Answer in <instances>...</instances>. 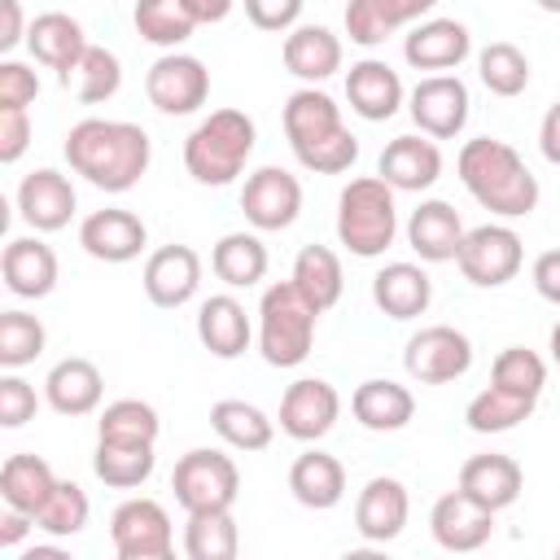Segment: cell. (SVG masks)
<instances>
[{
    "instance_id": "40",
    "label": "cell",
    "mask_w": 560,
    "mask_h": 560,
    "mask_svg": "<svg viewBox=\"0 0 560 560\" xmlns=\"http://www.w3.org/2000/svg\"><path fill=\"white\" fill-rule=\"evenodd\" d=\"M118 83H122V66H118V57H114L109 48H101V44H88V52L79 57V66H74L70 74H61V88H70L83 105L109 101V96L118 92Z\"/></svg>"
},
{
    "instance_id": "62",
    "label": "cell",
    "mask_w": 560,
    "mask_h": 560,
    "mask_svg": "<svg viewBox=\"0 0 560 560\" xmlns=\"http://www.w3.org/2000/svg\"><path fill=\"white\" fill-rule=\"evenodd\" d=\"M556 556H560V547H556Z\"/></svg>"
},
{
    "instance_id": "41",
    "label": "cell",
    "mask_w": 560,
    "mask_h": 560,
    "mask_svg": "<svg viewBox=\"0 0 560 560\" xmlns=\"http://www.w3.org/2000/svg\"><path fill=\"white\" fill-rule=\"evenodd\" d=\"M477 74L494 96H521L529 88V57L512 39H494L477 52Z\"/></svg>"
},
{
    "instance_id": "26",
    "label": "cell",
    "mask_w": 560,
    "mask_h": 560,
    "mask_svg": "<svg viewBox=\"0 0 560 560\" xmlns=\"http://www.w3.org/2000/svg\"><path fill=\"white\" fill-rule=\"evenodd\" d=\"M26 44H31L35 61L52 66L57 74H70V70L79 66V57L88 52V35H83L79 18L61 13V9L39 13V18L26 26Z\"/></svg>"
},
{
    "instance_id": "51",
    "label": "cell",
    "mask_w": 560,
    "mask_h": 560,
    "mask_svg": "<svg viewBox=\"0 0 560 560\" xmlns=\"http://www.w3.org/2000/svg\"><path fill=\"white\" fill-rule=\"evenodd\" d=\"M31 144V118L22 105H0V162H18Z\"/></svg>"
},
{
    "instance_id": "30",
    "label": "cell",
    "mask_w": 560,
    "mask_h": 560,
    "mask_svg": "<svg viewBox=\"0 0 560 560\" xmlns=\"http://www.w3.org/2000/svg\"><path fill=\"white\" fill-rule=\"evenodd\" d=\"M350 411H354V420H359L363 429H372V433H394V429H402V424L416 416V398H411L407 385L376 376V381H363V385L354 389Z\"/></svg>"
},
{
    "instance_id": "29",
    "label": "cell",
    "mask_w": 560,
    "mask_h": 560,
    "mask_svg": "<svg viewBox=\"0 0 560 560\" xmlns=\"http://www.w3.org/2000/svg\"><path fill=\"white\" fill-rule=\"evenodd\" d=\"M197 337H201V346L214 359L245 354V346H249V315H245V306L236 298H228V293L206 298L201 311H197Z\"/></svg>"
},
{
    "instance_id": "47",
    "label": "cell",
    "mask_w": 560,
    "mask_h": 560,
    "mask_svg": "<svg viewBox=\"0 0 560 560\" xmlns=\"http://www.w3.org/2000/svg\"><path fill=\"white\" fill-rule=\"evenodd\" d=\"M44 324L26 311H0V363L22 368L44 350Z\"/></svg>"
},
{
    "instance_id": "5",
    "label": "cell",
    "mask_w": 560,
    "mask_h": 560,
    "mask_svg": "<svg viewBox=\"0 0 560 560\" xmlns=\"http://www.w3.org/2000/svg\"><path fill=\"white\" fill-rule=\"evenodd\" d=\"M258 315H262V324H258V350H262V359L271 368H298L311 354L319 311L302 298V289L293 280H280V284H271L262 293Z\"/></svg>"
},
{
    "instance_id": "24",
    "label": "cell",
    "mask_w": 560,
    "mask_h": 560,
    "mask_svg": "<svg viewBox=\"0 0 560 560\" xmlns=\"http://www.w3.org/2000/svg\"><path fill=\"white\" fill-rule=\"evenodd\" d=\"M407 241L411 249L424 258V262H451L459 254V241H464V223H459V210L442 197L433 201H420L411 210V223H407Z\"/></svg>"
},
{
    "instance_id": "59",
    "label": "cell",
    "mask_w": 560,
    "mask_h": 560,
    "mask_svg": "<svg viewBox=\"0 0 560 560\" xmlns=\"http://www.w3.org/2000/svg\"><path fill=\"white\" fill-rule=\"evenodd\" d=\"M398 4H402V13H407V22H416V18H420V13H429V9L438 4V0H398Z\"/></svg>"
},
{
    "instance_id": "15",
    "label": "cell",
    "mask_w": 560,
    "mask_h": 560,
    "mask_svg": "<svg viewBox=\"0 0 560 560\" xmlns=\"http://www.w3.org/2000/svg\"><path fill=\"white\" fill-rule=\"evenodd\" d=\"M381 179L398 192H420L429 188L438 175H442V153L438 144L420 131V136H394L385 149H381V162H376Z\"/></svg>"
},
{
    "instance_id": "54",
    "label": "cell",
    "mask_w": 560,
    "mask_h": 560,
    "mask_svg": "<svg viewBox=\"0 0 560 560\" xmlns=\"http://www.w3.org/2000/svg\"><path fill=\"white\" fill-rule=\"evenodd\" d=\"M22 35V0H0V52H9Z\"/></svg>"
},
{
    "instance_id": "13",
    "label": "cell",
    "mask_w": 560,
    "mask_h": 560,
    "mask_svg": "<svg viewBox=\"0 0 560 560\" xmlns=\"http://www.w3.org/2000/svg\"><path fill=\"white\" fill-rule=\"evenodd\" d=\"M337 416H341V394L319 376L293 381L284 389V398H280V429L289 438H298V442L324 438L337 424Z\"/></svg>"
},
{
    "instance_id": "48",
    "label": "cell",
    "mask_w": 560,
    "mask_h": 560,
    "mask_svg": "<svg viewBox=\"0 0 560 560\" xmlns=\"http://www.w3.org/2000/svg\"><path fill=\"white\" fill-rule=\"evenodd\" d=\"M293 153H298V162H302L306 171H319V175H337V171H346V166L359 158V140H354V131L337 127L332 136H324V140H311V144H302V149H293Z\"/></svg>"
},
{
    "instance_id": "36",
    "label": "cell",
    "mask_w": 560,
    "mask_h": 560,
    "mask_svg": "<svg viewBox=\"0 0 560 560\" xmlns=\"http://www.w3.org/2000/svg\"><path fill=\"white\" fill-rule=\"evenodd\" d=\"M236 547H241V534H236L232 508L188 512V529H184L188 560H236Z\"/></svg>"
},
{
    "instance_id": "22",
    "label": "cell",
    "mask_w": 560,
    "mask_h": 560,
    "mask_svg": "<svg viewBox=\"0 0 560 560\" xmlns=\"http://www.w3.org/2000/svg\"><path fill=\"white\" fill-rule=\"evenodd\" d=\"M468 48H472V39H468V26H464V22H455V18H429V22H420V26L407 35L402 57H407L416 70L442 74V70L459 66V61L468 57Z\"/></svg>"
},
{
    "instance_id": "25",
    "label": "cell",
    "mask_w": 560,
    "mask_h": 560,
    "mask_svg": "<svg viewBox=\"0 0 560 560\" xmlns=\"http://www.w3.org/2000/svg\"><path fill=\"white\" fill-rule=\"evenodd\" d=\"M0 271L18 298H44L57 284V254L39 236H13L0 254Z\"/></svg>"
},
{
    "instance_id": "49",
    "label": "cell",
    "mask_w": 560,
    "mask_h": 560,
    "mask_svg": "<svg viewBox=\"0 0 560 560\" xmlns=\"http://www.w3.org/2000/svg\"><path fill=\"white\" fill-rule=\"evenodd\" d=\"M35 389L22 381V376H4L0 381V424L4 429H18L26 420H35Z\"/></svg>"
},
{
    "instance_id": "27",
    "label": "cell",
    "mask_w": 560,
    "mask_h": 560,
    "mask_svg": "<svg viewBox=\"0 0 560 560\" xmlns=\"http://www.w3.org/2000/svg\"><path fill=\"white\" fill-rule=\"evenodd\" d=\"M289 490L302 508H315V512H328L341 503L346 494V468L337 455L328 451H302L289 468Z\"/></svg>"
},
{
    "instance_id": "32",
    "label": "cell",
    "mask_w": 560,
    "mask_h": 560,
    "mask_svg": "<svg viewBox=\"0 0 560 560\" xmlns=\"http://www.w3.org/2000/svg\"><path fill=\"white\" fill-rule=\"evenodd\" d=\"M284 66L289 74L319 83L332 70H341V39L328 26H298L293 35H284Z\"/></svg>"
},
{
    "instance_id": "34",
    "label": "cell",
    "mask_w": 560,
    "mask_h": 560,
    "mask_svg": "<svg viewBox=\"0 0 560 560\" xmlns=\"http://www.w3.org/2000/svg\"><path fill=\"white\" fill-rule=\"evenodd\" d=\"M293 284L324 315L341 298V258L328 245H302L298 258H293Z\"/></svg>"
},
{
    "instance_id": "39",
    "label": "cell",
    "mask_w": 560,
    "mask_h": 560,
    "mask_svg": "<svg viewBox=\"0 0 560 560\" xmlns=\"http://www.w3.org/2000/svg\"><path fill=\"white\" fill-rule=\"evenodd\" d=\"M534 407H538V398H525V394H512V389L486 385V389L468 402L464 420H468V429H472V433H508V429H516L521 420H529V416H534Z\"/></svg>"
},
{
    "instance_id": "2",
    "label": "cell",
    "mask_w": 560,
    "mask_h": 560,
    "mask_svg": "<svg viewBox=\"0 0 560 560\" xmlns=\"http://www.w3.org/2000/svg\"><path fill=\"white\" fill-rule=\"evenodd\" d=\"M459 179L464 188L494 214H529L538 206V175L521 162V153L508 140L477 136L459 149Z\"/></svg>"
},
{
    "instance_id": "11",
    "label": "cell",
    "mask_w": 560,
    "mask_h": 560,
    "mask_svg": "<svg viewBox=\"0 0 560 560\" xmlns=\"http://www.w3.org/2000/svg\"><path fill=\"white\" fill-rule=\"evenodd\" d=\"M241 210L258 232H280L302 210V184L284 166H258L241 188Z\"/></svg>"
},
{
    "instance_id": "23",
    "label": "cell",
    "mask_w": 560,
    "mask_h": 560,
    "mask_svg": "<svg viewBox=\"0 0 560 560\" xmlns=\"http://www.w3.org/2000/svg\"><path fill=\"white\" fill-rule=\"evenodd\" d=\"M372 302L389 315V319H416L429 311L433 302V280L424 267L416 262H385L372 276Z\"/></svg>"
},
{
    "instance_id": "4",
    "label": "cell",
    "mask_w": 560,
    "mask_h": 560,
    "mask_svg": "<svg viewBox=\"0 0 560 560\" xmlns=\"http://www.w3.org/2000/svg\"><path fill=\"white\" fill-rule=\"evenodd\" d=\"M394 232H398L394 188L381 175L350 179L337 197V241L359 258H376L394 245Z\"/></svg>"
},
{
    "instance_id": "14",
    "label": "cell",
    "mask_w": 560,
    "mask_h": 560,
    "mask_svg": "<svg viewBox=\"0 0 560 560\" xmlns=\"http://www.w3.org/2000/svg\"><path fill=\"white\" fill-rule=\"evenodd\" d=\"M140 280L153 306H184L201 284V258L192 245H162L149 254Z\"/></svg>"
},
{
    "instance_id": "56",
    "label": "cell",
    "mask_w": 560,
    "mask_h": 560,
    "mask_svg": "<svg viewBox=\"0 0 560 560\" xmlns=\"http://www.w3.org/2000/svg\"><path fill=\"white\" fill-rule=\"evenodd\" d=\"M31 521H35L31 512H18V508L4 503V512H0V547H13V542L31 529Z\"/></svg>"
},
{
    "instance_id": "57",
    "label": "cell",
    "mask_w": 560,
    "mask_h": 560,
    "mask_svg": "<svg viewBox=\"0 0 560 560\" xmlns=\"http://www.w3.org/2000/svg\"><path fill=\"white\" fill-rule=\"evenodd\" d=\"M184 4H188V13L197 18V26H201V22H223L228 9H232V0H184Z\"/></svg>"
},
{
    "instance_id": "43",
    "label": "cell",
    "mask_w": 560,
    "mask_h": 560,
    "mask_svg": "<svg viewBox=\"0 0 560 560\" xmlns=\"http://www.w3.org/2000/svg\"><path fill=\"white\" fill-rule=\"evenodd\" d=\"M101 442H158V411L144 398H118L96 420Z\"/></svg>"
},
{
    "instance_id": "52",
    "label": "cell",
    "mask_w": 560,
    "mask_h": 560,
    "mask_svg": "<svg viewBox=\"0 0 560 560\" xmlns=\"http://www.w3.org/2000/svg\"><path fill=\"white\" fill-rule=\"evenodd\" d=\"M302 13V0H245V18L258 31H284Z\"/></svg>"
},
{
    "instance_id": "17",
    "label": "cell",
    "mask_w": 560,
    "mask_h": 560,
    "mask_svg": "<svg viewBox=\"0 0 560 560\" xmlns=\"http://www.w3.org/2000/svg\"><path fill=\"white\" fill-rule=\"evenodd\" d=\"M149 241V228L131 210H92L79 228V245L101 262H131Z\"/></svg>"
},
{
    "instance_id": "61",
    "label": "cell",
    "mask_w": 560,
    "mask_h": 560,
    "mask_svg": "<svg viewBox=\"0 0 560 560\" xmlns=\"http://www.w3.org/2000/svg\"><path fill=\"white\" fill-rule=\"evenodd\" d=\"M538 9H547V13H560V0H538Z\"/></svg>"
},
{
    "instance_id": "9",
    "label": "cell",
    "mask_w": 560,
    "mask_h": 560,
    "mask_svg": "<svg viewBox=\"0 0 560 560\" xmlns=\"http://www.w3.org/2000/svg\"><path fill=\"white\" fill-rule=\"evenodd\" d=\"M118 560H166L171 556V516L158 499H127L109 516Z\"/></svg>"
},
{
    "instance_id": "12",
    "label": "cell",
    "mask_w": 560,
    "mask_h": 560,
    "mask_svg": "<svg viewBox=\"0 0 560 560\" xmlns=\"http://www.w3.org/2000/svg\"><path fill=\"white\" fill-rule=\"evenodd\" d=\"M411 118L433 140L459 136L464 122H468V88H464V79H455L446 70L442 74H424L411 88Z\"/></svg>"
},
{
    "instance_id": "33",
    "label": "cell",
    "mask_w": 560,
    "mask_h": 560,
    "mask_svg": "<svg viewBox=\"0 0 560 560\" xmlns=\"http://www.w3.org/2000/svg\"><path fill=\"white\" fill-rule=\"evenodd\" d=\"M341 122V105L328 96V92H315V88H298L289 101H284V136L293 149L311 144V140H324L332 136Z\"/></svg>"
},
{
    "instance_id": "19",
    "label": "cell",
    "mask_w": 560,
    "mask_h": 560,
    "mask_svg": "<svg viewBox=\"0 0 560 560\" xmlns=\"http://www.w3.org/2000/svg\"><path fill=\"white\" fill-rule=\"evenodd\" d=\"M429 525H433V538L446 551H477L490 538V529H494V512L472 503L464 490H451V494H442L433 503Z\"/></svg>"
},
{
    "instance_id": "35",
    "label": "cell",
    "mask_w": 560,
    "mask_h": 560,
    "mask_svg": "<svg viewBox=\"0 0 560 560\" xmlns=\"http://www.w3.org/2000/svg\"><path fill=\"white\" fill-rule=\"evenodd\" d=\"M210 424H214V433H219L228 446H236V451H267L271 438H276L267 411L254 407V402H245V398H223V402H214V407H210Z\"/></svg>"
},
{
    "instance_id": "50",
    "label": "cell",
    "mask_w": 560,
    "mask_h": 560,
    "mask_svg": "<svg viewBox=\"0 0 560 560\" xmlns=\"http://www.w3.org/2000/svg\"><path fill=\"white\" fill-rule=\"evenodd\" d=\"M39 96V79L22 61H0V105H31Z\"/></svg>"
},
{
    "instance_id": "16",
    "label": "cell",
    "mask_w": 560,
    "mask_h": 560,
    "mask_svg": "<svg viewBox=\"0 0 560 560\" xmlns=\"http://www.w3.org/2000/svg\"><path fill=\"white\" fill-rule=\"evenodd\" d=\"M407 486L398 477H372L359 499H354V529L368 538V542H389L402 534L407 525Z\"/></svg>"
},
{
    "instance_id": "45",
    "label": "cell",
    "mask_w": 560,
    "mask_h": 560,
    "mask_svg": "<svg viewBox=\"0 0 560 560\" xmlns=\"http://www.w3.org/2000/svg\"><path fill=\"white\" fill-rule=\"evenodd\" d=\"M402 22H407V13L398 0H350L346 4V31L354 44H368V48L385 44V35L398 31Z\"/></svg>"
},
{
    "instance_id": "60",
    "label": "cell",
    "mask_w": 560,
    "mask_h": 560,
    "mask_svg": "<svg viewBox=\"0 0 560 560\" xmlns=\"http://www.w3.org/2000/svg\"><path fill=\"white\" fill-rule=\"evenodd\" d=\"M547 346H551V359L560 363V319H556V328H551V341H547Z\"/></svg>"
},
{
    "instance_id": "44",
    "label": "cell",
    "mask_w": 560,
    "mask_h": 560,
    "mask_svg": "<svg viewBox=\"0 0 560 560\" xmlns=\"http://www.w3.org/2000/svg\"><path fill=\"white\" fill-rule=\"evenodd\" d=\"M490 385L512 389V394H525V398H538L542 385H547V363L534 350H525V346H508V350L494 354Z\"/></svg>"
},
{
    "instance_id": "46",
    "label": "cell",
    "mask_w": 560,
    "mask_h": 560,
    "mask_svg": "<svg viewBox=\"0 0 560 560\" xmlns=\"http://www.w3.org/2000/svg\"><path fill=\"white\" fill-rule=\"evenodd\" d=\"M35 525H39L44 534H57V538L79 534V529L88 525V494H83V486L57 481L52 494H48V503L35 512Z\"/></svg>"
},
{
    "instance_id": "38",
    "label": "cell",
    "mask_w": 560,
    "mask_h": 560,
    "mask_svg": "<svg viewBox=\"0 0 560 560\" xmlns=\"http://www.w3.org/2000/svg\"><path fill=\"white\" fill-rule=\"evenodd\" d=\"M92 468L105 486L131 490V486L149 481V472H153V442H101L96 438Z\"/></svg>"
},
{
    "instance_id": "42",
    "label": "cell",
    "mask_w": 560,
    "mask_h": 560,
    "mask_svg": "<svg viewBox=\"0 0 560 560\" xmlns=\"http://www.w3.org/2000/svg\"><path fill=\"white\" fill-rule=\"evenodd\" d=\"M131 18H136V31L162 48H175L197 31V18L188 13L184 0H136Z\"/></svg>"
},
{
    "instance_id": "3",
    "label": "cell",
    "mask_w": 560,
    "mask_h": 560,
    "mask_svg": "<svg viewBox=\"0 0 560 560\" xmlns=\"http://www.w3.org/2000/svg\"><path fill=\"white\" fill-rule=\"evenodd\" d=\"M254 118L245 109H214L184 140V166L197 184H232L254 153Z\"/></svg>"
},
{
    "instance_id": "28",
    "label": "cell",
    "mask_w": 560,
    "mask_h": 560,
    "mask_svg": "<svg viewBox=\"0 0 560 560\" xmlns=\"http://www.w3.org/2000/svg\"><path fill=\"white\" fill-rule=\"evenodd\" d=\"M44 385H48L52 411H61V416H88V411H96V402H101V394H105L101 368H96L92 359H83V354L61 359V363L48 372Z\"/></svg>"
},
{
    "instance_id": "21",
    "label": "cell",
    "mask_w": 560,
    "mask_h": 560,
    "mask_svg": "<svg viewBox=\"0 0 560 560\" xmlns=\"http://www.w3.org/2000/svg\"><path fill=\"white\" fill-rule=\"evenodd\" d=\"M18 210H22V219H26L35 232H57V228H66L70 214H74V188H70V179H66L61 171L39 166V171H31V175L22 179V188H18Z\"/></svg>"
},
{
    "instance_id": "37",
    "label": "cell",
    "mask_w": 560,
    "mask_h": 560,
    "mask_svg": "<svg viewBox=\"0 0 560 560\" xmlns=\"http://www.w3.org/2000/svg\"><path fill=\"white\" fill-rule=\"evenodd\" d=\"M210 267H214V276H219L223 284L249 289V284H258L262 271H267V245H262L254 232H228V236L214 245Z\"/></svg>"
},
{
    "instance_id": "31",
    "label": "cell",
    "mask_w": 560,
    "mask_h": 560,
    "mask_svg": "<svg viewBox=\"0 0 560 560\" xmlns=\"http://www.w3.org/2000/svg\"><path fill=\"white\" fill-rule=\"evenodd\" d=\"M52 486H57V477H52L48 459H39V455H31V451L9 455L4 468H0V499H4L9 508H18V512H31V516L48 503Z\"/></svg>"
},
{
    "instance_id": "20",
    "label": "cell",
    "mask_w": 560,
    "mask_h": 560,
    "mask_svg": "<svg viewBox=\"0 0 560 560\" xmlns=\"http://www.w3.org/2000/svg\"><path fill=\"white\" fill-rule=\"evenodd\" d=\"M346 96H350V109L368 122H385L398 114L402 105V79L398 70H389V61H376V57H363L350 66L346 74Z\"/></svg>"
},
{
    "instance_id": "6",
    "label": "cell",
    "mask_w": 560,
    "mask_h": 560,
    "mask_svg": "<svg viewBox=\"0 0 560 560\" xmlns=\"http://www.w3.org/2000/svg\"><path fill=\"white\" fill-rule=\"evenodd\" d=\"M171 490L179 499L184 512H201V508H232L236 490H241V472L236 459L210 446H197L188 455H179L175 472H171Z\"/></svg>"
},
{
    "instance_id": "18",
    "label": "cell",
    "mask_w": 560,
    "mask_h": 560,
    "mask_svg": "<svg viewBox=\"0 0 560 560\" xmlns=\"http://www.w3.org/2000/svg\"><path fill=\"white\" fill-rule=\"evenodd\" d=\"M521 486H525L521 464H516L512 455H499V451L472 455V459H464V468H459V490H464L472 503L490 508V512L512 508L516 494H521Z\"/></svg>"
},
{
    "instance_id": "58",
    "label": "cell",
    "mask_w": 560,
    "mask_h": 560,
    "mask_svg": "<svg viewBox=\"0 0 560 560\" xmlns=\"http://www.w3.org/2000/svg\"><path fill=\"white\" fill-rule=\"evenodd\" d=\"M22 560H70V551H61V547H31Z\"/></svg>"
},
{
    "instance_id": "55",
    "label": "cell",
    "mask_w": 560,
    "mask_h": 560,
    "mask_svg": "<svg viewBox=\"0 0 560 560\" xmlns=\"http://www.w3.org/2000/svg\"><path fill=\"white\" fill-rule=\"evenodd\" d=\"M538 144H542V158H547L551 166H560V101H551V109L542 114Z\"/></svg>"
},
{
    "instance_id": "10",
    "label": "cell",
    "mask_w": 560,
    "mask_h": 560,
    "mask_svg": "<svg viewBox=\"0 0 560 560\" xmlns=\"http://www.w3.org/2000/svg\"><path fill=\"white\" fill-rule=\"evenodd\" d=\"M144 92L162 114H192L210 96V70L192 52H166L149 66Z\"/></svg>"
},
{
    "instance_id": "53",
    "label": "cell",
    "mask_w": 560,
    "mask_h": 560,
    "mask_svg": "<svg viewBox=\"0 0 560 560\" xmlns=\"http://www.w3.org/2000/svg\"><path fill=\"white\" fill-rule=\"evenodd\" d=\"M534 289L560 306V249H542L534 258Z\"/></svg>"
},
{
    "instance_id": "8",
    "label": "cell",
    "mask_w": 560,
    "mask_h": 560,
    "mask_svg": "<svg viewBox=\"0 0 560 560\" xmlns=\"http://www.w3.org/2000/svg\"><path fill=\"white\" fill-rule=\"evenodd\" d=\"M455 262L472 284L499 289L521 271V236L503 223H481V228L464 232Z\"/></svg>"
},
{
    "instance_id": "1",
    "label": "cell",
    "mask_w": 560,
    "mask_h": 560,
    "mask_svg": "<svg viewBox=\"0 0 560 560\" xmlns=\"http://www.w3.org/2000/svg\"><path fill=\"white\" fill-rule=\"evenodd\" d=\"M149 136L136 122H114V118H83L66 136V162L96 188L105 192H127L140 184L149 171Z\"/></svg>"
},
{
    "instance_id": "7",
    "label": "cell",
    "mask_w": 560,
    "mask_h": 560,
    "mask_svg": "<svg viewBox=\"0 0 560 560\" xmlns=\"http://www.w3.org/2000/svg\"><path fill=\"white\" fill-rule=\"evenodd\" d=\"M402 363H407V376L420 381V385H446L455 376L468 372L472 363V341L451 328V324H429L420 332H411L407 350H402Z\"/></svg>"
}]
</instances>
